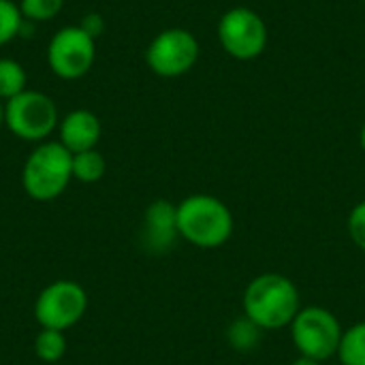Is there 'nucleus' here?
Instances as JSON below:
<instances>
[{"mask_svg": "<svg viewBox=\"0 0 365 365\" xmlns=\"http://www.w3.org/2000/svg\"><path fill=\"white\" fill-rule=\"evenodd\" d=\"M244 314L263 331L289 327L302 310L295 282L282 274H261L252 278L244 291Z\"/></svg>", "mask_w": 365, "mask_h": 365, "instance_id": "nucleus-1", "label": "nucleus"}, {"mask_svg": "<svg viewBox=\"0 0 365 365\" xmlns=\"http://www.w3.org/2000/svg\"><path fill=\"white\" fill-rule=\"evenodd\" d=\"M235 229L233 214L225 201L214 195L197 192L178 205V231L188 244L214 250L225 246Z\"/></svg>", "mask_w": 365, "mask_h": 365, "instance_id": "nucleus-2", "label": "nucleus"}, {"mask_svg": "<svg viewBox=\"0 0 365 365\" xmlns=\"http://www.w3.org/2000/svg\"><path fill=\"white\" fill-rule=\"evenodd\" d=\"M73 180V154L60 141H41L21 169V186L34 201L58 199Z\"/></svg>", "mask_w": 365, "mask_h": 365, "instance_id": "nucleus-3", "label": "nucleus"}, {"mask_svg": "<svg viewBox=\"0 0 365 365\" xmlns=\"http://www.w3.org/2000/svg\"><path fill=\"white\" fill-rule=\"evenodd\" d=\"M218 43L227 56L250 62L267 49L269 32L265 19L250 6H231L218 19Z\"/></svg>", "mask_w": 365, "mask_h": 365, "instance_id": "nucleus-4", "label": "nucleus"}, {"mask_svg": "<svg viewBox=\"0 0 365 365\" xmlns=\"http://www.w3.org/2000/svg\"><path fill=\"white\" fill-rule=\"evenodd\" d=\"M6 105L4 126L21 141L41 143L47 141L53 130H58L60 113L53 98L41 90H24L13 96Z\"/></svg>", "mask_w": 365, "mask_h": 365, "instance_id": "nucleus-5", "label": "nucleus"}, {"mask_svg": "<svg viewBox=\"0 0 365 365\" xmlns=\"http://www.w3.org/2000/svg\"><path fill=\"white\" fill-rule=\"evenodd\" d=\"M289 329L299 355L317 359L319 364L338 355L340 340L344 334L338 317L321 306L302 308Z\"/></svg>", "mask_w": 365, "mask_h": 365, "instance_id": "nucleus-6", "label": "nucleus"}, {"mask_svg": "<svg viewBox=\"0 0 365 365\" xmlns=\"http://www.w3.org/2000/svg\"><path fill=\"white\" fill-rule=\"evenodd\" d=\"M201 56L199 38L186 28H165L145 47L148 68L165 79L182 77L195 68Z\"/></svg>", "mask_w": 365, "mask_h": 365, "instance_id": "nucleus-7", "label": "nucleus"}, {"mask_svg": "<svg viewBox=\"0 0 365 365\" xmlns=\"http://www.w3.org/2000/svg\"><path fill=\"white\" fill-rule=\"evenodd\" d=\"M96 60V38L90 36L79 24L64 26L49 38L47 64L51 73L64 81L81 79L90 73Z\"/></svg>", "mask_w": 365, "mask_h": 365, "instance_id": "nucleus-8", "label": "nucleus"}, {"mask_svg": "<svg viewBox=\"0 0 365 365\" xmlns=\"http://www.w3.org/2000/svg\"><path fill=\"white\" fill-rule=\"evenodd\" d=\"M88 310V293L73 280L47 284L34 302V319L41 329L66 331L77 325Z\"/></svg>", "mask_w": 365, "mask_h": 365, "instance_id": "nucleus-9", "label": "nucleus"}, {"mask_svg": "<svg viewBox=\"0 0 365 365\" xmlns=\"http://www.w3.org/2000/svg\"><path fill=\"white\" fill-rule=\"evenodd\" d=\"M180 240L178 205L167 199H156L148 205L141 225V244L152 255L169 252Z\"/></svg>", "mask_w": 365, "mask_h": 365, "instance_id": "nucleus-10", "label": "nucleus"}, {"mask_svg": "<svg viewBox=\"0 0 365 365\" xmlns=\"http://www.w3.org/2000/svg\"><path fill=\"white\" fill-rule=\"evenodd\" d=\"M103 124L98 115L90 109H73L58 124V141L71 152H86L94 150L101 141Z\"/></svg>", "mask_w": 365, "mask_h": 365, "instance_id": "nucleus-11", "label": "nucleus"}, {"mask_svg": "<svg viewBox=\"0 0 365 365\" xmlns=\"http://www.w3.org/2000/svg\"><path fill=\"white\" fill-rule=\"evenodd\" d=\"M263 338V329L246 314L233 319L227 327V342L237 353H252Z\"/></svg>", "mask_w": 365, "mask_h": 365, "instance_id": "nucleus-12", "label": "nucleus"}, {"mask_svg": "<svg viewBox=\"0 0 365 365\" xmlns=\"http://www.w3.org/2000/svg\"><path fill=\"white\" fill-rule=\"evenodd\" d=\"M107 171L105 156L94 148L73 154V180L81 184H96Z\"/></svg>", "mask_w": 365, "mask_h": 365, "instance_id": "nucleus-13", "label": "nucleus"}, {"mask_svg": "<svg viewBox=\"0 0 365 365\" xmlns=\"http://www.w3.org/2000/svg\"><path fill=\"white\" fill-rule=\"evenodd\" d=\"M24 90H28V73L24 64L13 58H0V98L6 103Z\"/></svg>", "mask_w": 365, "mask_h": 365, "instance_id": "nucleus-14", "label": "nucleus"}, {"mask_svg": "<svg viewBox=\"0 0 365 365\" xmlns=\"http://www.w3.org/2000/svg\"><path fill=\"white\" fill-rule=\"evenodd\" d=\"M336 357L342 365H365V321L344 329Z\"/></svg>", "mask_w": 365, "mask_h": 365, "instance_id": "nucleus-15", "label": "nucleus"}, {"mask_svg": "<svg viewBox=\"0 0 365 365\" xmlns=\"http://www.w3.org/2000/svg\"><path fill=\"white\" fill-rule=\"evenodd\" d=\"M34 353L43 364H56L66 355V336L58 329H41L34 338Z\"/></svg>", "mask_w": 365, "mask_h": 365, "instance_id": "nucleus-16", "label": "nucleus"}, {"mask_svg": "<svg viewBox=\"0 0 365 365\" xmlns=\"http://www.w3.org/2000/svg\"><path fill=\"white\" fill-rule=\"evenodd\" d=\"M26 19L15 0H0V47L19 36Z\"/></svg>", "mask_w": 365, "mask_h": 365, "instance_id": "nucleus-17", "label": "nucleus"}, {"mask_svg": "<svg viewBox=\"0 0 365 365\" xmlns=\"http://www.w3.org/2000/svg\"><path fill=\"white\" fill-rule=\"evenodd\" d=\"M19 11L26 21H49L60 15L64 9V0H19Z\"/></svg>", "mask_w": 365, "mask_h": 365, "instance_id": "nucleus-18", "label": "nucleus"}, {"mask_svg": "<svg viewBox=\"0 0 365 365\" xmlns=\"http://www.w3.org/2000/svg\"><path fill=\"white\" fill-rule=\"evenodd\" d=\"M346 229H349V237L353 240V244L365 252V201L357 203L346 220Z\"/></svg>", "mask_w": 365, "mask_h": 365, "instance_id": "nucleus-19", "label": "nucleus"}, {"mask_svg": "<svg viewBox=\"0 0 365 365\" xmlns=\"http://www.w3.org/2000/svg\"><path fill=\"white\" fill-rule=\"evenodd\" d=\"M90 36H94V38H98L103 32H105V21H103V17L98 15V13H88V15H83V19H81V24H79Z\"/></svg>", "mask_w": 365, "mask_h": 365, "instance_id": "nucleus-20", "label": "nucleus"}, {"mask_svg": "<svg viewBox=\"0 0 365 365\" xmlns=\"http://www.w3.org/2000/svg\"><path fill=\"white\" fill-rule=\"evenodd\" d=\"M291 365H321V364H319L317 359H310V357H304V355H299V357H297V359H295V361H293Z\"/></svg>", "mask_w": 365, "mask_h": 365, "instance_id": "nucleus-21", "label": "nucleus"}, {"mask_svg": "<svg viewBox=\"0 0 365 365\" xmlns=\"http://www.w3.org/2000/svg\"><path fill=\"white\" fill-rule=\"evenodd\" d=\"M4 120H6V105H4V101L0 98V128L4 126Z\"/></svg>", "mask_w": 365, "mask_h": 365, "instance_id": "nucleus-22", "label": "nucleus"}, {"mask_svg": "<svg viewBox=\"0 0 365 365\" xmlns=\"http://www.w3.org/2000/svg\"><path fill=\"white\" fill-rule=\"evenodd\" d=\"M359 145H361V150L365 152V124L361 126V130H359Z\"/></svg>", "mask_w": 365, "mask_h": 365, "instance_id": "nucleus-23", "label": "nucleus"}, {"mask_svg": "<svg viewBox=\"0 0 365 365\" xmlns=\"http://www.w3.org/2000/svg\"><path fill=\"white\" fill-rule=\"evenodd\" d=\"M359 2H365V0H359Z\"/></svg>", "mask_w": 365, "mask_h": 365, "instance_id": "nucleus-24", "label": "nucleus"}]
</instances>
